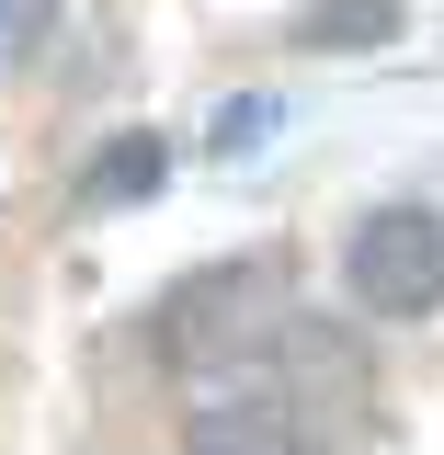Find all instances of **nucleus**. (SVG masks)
Instances as JSON below:
<instances>
[{
  "label": "nucleus",
  "instance_id": "20e7f679",
  "mask_svg": "<svg viewBox=\"0 0 444 455\" xmlns=\"http://www.w3.org/2000/svg\"><path fill=\"white\" fill-rule=\"evenodd\" d=\"M160 171H171V148L125 125V137H103V148H92V171H80V205H92V217H103V205H137V194H160Z\"/></svg>",
  "mask_w": 444,
  "mask_h": 455
},
{
  "label": "nucleus",
  "instance_id": "f257e3e1",
  "mask_svg": "<svg viewBox=\"0 0 444 455\" xmlns=\"http://www.w3.org/2000/svg\"><path fill=\"white\" fill-rule=\"evenodd\" d=\"M285 319H296V307H285L274 262H217V274H194V284L160 296V364H182V376L239 364V353H262Z\"/></svg>",
  "mask_w": 444,
  "mask_h": 455
},
{
  "label": "nucleus",
  "instance_id": "39448f33",
  "mask_svg": "<svg viewBox=\"0 0 444 455\" xmlns=\"http://www.w3.org/2000/svg\"><path fill=\"white\" fill-rule=\"evenodd\" d=\"M296 46H319V57L399 46V0H308V12H296Z\"/></svg>",
  "mask_w": 444,
  "mask_h": 455
},
{
  "label": "nucleus",
  "instance_id": "f03ea898",
  "mask_svg": "<svg viewBox=\"0 0 444 455\" xmlns=\"http://www.w3.org/2000/svg\"><path fill=\"white\" fill-rule=\"evenodd\" d=\"M342 296L365 319H433L444 307V217L433 205H376L342 239Z\"/></svg>",
  "mask_w": 444,
  "mask_h": 455
},
{
  "label": "nucleus",
  "instance_id": "423d86ee",
  "mask_svg": "<svg viewBox=\"0 0 444 455\" xmlns=\"http://www.w3.org/2000/svg\"><path fill=\"white\" fill-rule=\"evenodd\" d=\"M262 125H274V92H239V103L217 114V160H251V148H262Z\"/></svg>",
  "mask_w": 444,
  "mask_h": 455
},
{
  "label": "nucleus",
  "instance_id": "7ed1b4c3",
  "mask_svg": "<svg viewBox=\"0 0 444 455\" xmlns=\"http://www.w3.org/2000/svg\"><path fill=\"white\" fill-rule=\"evenodd\" d=\"M182 455H308V421L274 387H206V410L182 421Z\"/></svg>",
  "mask_w": 444,
  "mask_h": 455
},
{
  "label": "nucleus",
  "instance_id": "0eeeda50",
  "mask_svg": "<svg viewBox=\"0 0 444 455\" xmlns=\"http://www.w3.org/2000/svg\"><path fill=\"white\" fill-rule=\"evenodd\" d=\"M46 23H57V0H0V68L46 46Z\"/></svg>",
  "mask_w": 444,
  "mask_h": 455
}]
</instances>
